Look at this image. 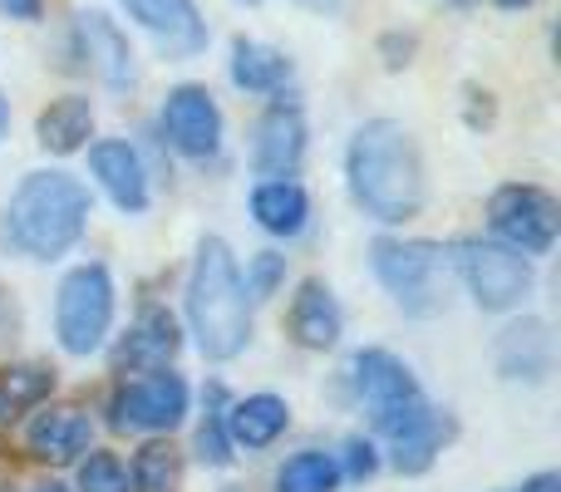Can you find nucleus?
I'll return each instance as SVG.
<instances>
[{
    "label": "nucleus",
    "instance_id": "aec40b11",
    "mask_svg": "<svg viewBox=\"0 0 561 492\" xmlns=\"http://www.w3.org/2000/svg\"><path fill=\"white\" fill-rule=\"evenodd\" d=\"M89 134H94V104L79 94L55 99L39 114V148H49V153H79Z\"/></svg>",
    "mask_w": 561,
    "mask_h": 492
},
{
    "label": "nucleus",
    "instance_id": "20e7f679",
    "mask_svg": "<svg viewBox=\"0 0 561 492\" xmlns=\"http://www.w3.org/2000/svg\"><path fill=\"white\" fill-rule=\"evenodd\" d=\"M355 385H359V399H365L369 419H375V428L389 434L394 444L409 438V434H419V428L434 419L428 399L419 394L414 375H409L394 355H385V350H365V355H355Z\"/></svg>",
    "mask_w": 561,
    "mask_h": 492
},
{
    "label": "nucleus",
    "instance_id": "f3484780",
    "mask_svg": "<svg viewBox=\"0 0 561 492\" xmlns=\"http://www.w3.org/2000/svg\"><path fill=\"white\" fill-rule=\"evenodd\" d=\"M497 369L507 379H542L552 369V335L542 320H523L497 335Z\"/></svg>",
    "mask_w": 561,
    "mask_h": 492
},
{
    "label": "nucleus",
    "instance_id": "412c9836",
    "mask_svg": "<svg viewBox=\"0 0 561 492\" xmlns=\"http://www.w3.org/2000/svg\"><path fill=\"white\" fill-rule=\"evenodd\" d=\"M252 217L266 227V232L296 237L300 227H306V217H310V203H306V193H300L296 183H286V178H272V183H262L252 193Z\"/></svg>",
    "mask_w": 561,
    "mask_h": 492
},
{
    "label": "nucleus",
    "instance_id": "f8f14e48",
    "mask_svg": "<svg viewBox=\"0 0 561 492\" xmlns=\"http://www.w3.org/2000/svg\"><path fill=\"white\" fill-rule=\"evenodd\" d=\"M300 153H306V124H300V114L296 108H286V104L266 108L262 124H256V144H252L256 173L286 178L290 168L300 163Z\"/></svg>",
    "mask_w": 561,
    "mask_h": 492
},
{
    "label": "nucleus",
    "instance_id": "dca6fc26",
    "mask_svg": "<svg viewBox=\"0 0 561 492\" xmlns=\"http://www.w3.org/2000/svg\"><path fill=\"white\" fill-rule=\"evenodd\" d=\"M290 335L306 350H330L340 340V306L330 296V286L320 281H306L290 300Z\"/></svg>",
    "mask_w": 561,
    "mask_h": 492
},
{
    "label": "nucleus",
    "instance_id": "f704fd0d",
    "mask_svg": "<svg viewBox=\"0 0 561 492\" xmlns=\"http://www.w3.org/2000/svg\"><path fill=\"white\" fill-rule=\"evenodd\" d=\"M5 124H10V108H5V99H0V134H5Z\"/></svg>",
    "mask_w": 561,
    "mask_h": 492
},
{
    "label": "nucleus",
    "instance_id": "4be33fe9",
    "mask_svg": "<svg viewBox=\"0 0 561 492\" xmlns=\"http://www.w3.org/2000/svg\"><path fill=\"white\" fill-rule=\"evenodd\" d=\"M232 79L252 94H272L290 79V59L272 45H256V39H237L232 49Z\"/></svg>",
    "mask_w": 561,
    "mask_h": 492
},
{
    "label": "nucleus",
    "instance_id": "b1692460",
    "mask_svg": "<svg viewBox=\"0 0 561 492\" xmlns=\"http://www.w3.org/2000/svg\"><path fill=\"white\" fill-rule=\"evenodd\" d=\"M340 483V468L330 454H316V448H306V454L286 458L276 473V492H335Z\"/></svg>",
    "mask_w": 561,
    "mask_h": 492
},
{
    "label": "nucleus",
    "instance_id": "ddd939ff",
    "mask_svg": "<svg viewBox=\"0 0 561 492\" xmlns=\"http://www.w3.org/2000/svg\"><path fill=\"white\" fill-rule=\"evenodd\" d=\"M89 434H94V424H89L84 409L59 404V409H45V414L30 424L25 444H30V454L45 458V464H75L89 448Z\"/></svg>",
    "mask_w": 561,
    "mask_h": 492
},
{
    "label": "nucleus",
    "instance_id": "423d86ee",
    "mask_svg": "<svg viewBox=\"0 0 561 492\" xmlns=\"http://www.w3.org/2000/svg\"><path fill=\"white\" fill-rule=\"evenodd\" d=\"M488 222L493 232L503 237L513 251H527V256H547L557 242V227H561V213H557V197L542 193V187H527V183H507L493 193L488 203Z\"/></svg>",
    "mask_w": 561,
    "mask_h": 492
},
{
    "label": "nucleus",
    "instance_id": "c756f323",
    "mask_svg": "<svg viewBox=\"0 0 561 492\" xmlns=\"http://www.w3.org/2000/svg\"><path fill=\"white\" fill-rule=\"evenodd\" d=\"M375 468H379L375 448H369L365 438H350V444H345V473H350V478H369Z\"/></svg>",
    "mask_w": 561,
    "mask_h": 492
},
{
    "label": "nucleus",
    "instance_id": "6e6552de",
    "mask_svg": "<svg viewBox=\"0 0 561 492\" xmlns=\"http://www.w3.org/2000/svg\"><path fill=\"white\" fill-rule=\"evenodd\" d=\"M458 271H463L468 290H473V300L483 310H513L533 290V266L513 247L463 242L458 247Z\"/></svg>",
    "mask_w": 561,
    "mask_h": 492
},
{
    "label": "nucleus",
    "instance_id": "6ab92c4d",
    "mask_svg": "<svg viewBox=\"0 0 561 492\" xmlns=\"http://www.w3.org/2000/svg\"><path fill=\"white\" fill-rule=\"evenodd\" d=\"M222 424H227V438H232V444L266 448V444H276V438L286 434L290 409L280 404L276 394H252V399H242V404H232V414H227Z\"/></svg>",
    "mask_w": 561,
    "mask_h": 492
},
{
    "label": "nucleus",
    "instance_id": "c85d7f7f",
    "mask_svg": "<svg viewBox=\"0 0 561 492\" xmlns=\"http://www.w3.org/2000/svg\"><path fill=\"white\" fill-rule=\"evenodd\" d=\"M197 458H203V464H213V468L232 464V438H227L222 414H207V424L197 428Z\"/></svg>",
    "mask_w": 561,
    "mask_h": 492
},
{
    "label": "nucleus",
    "instance_id": "2eb2a0df",
    "mask_svg": "<svg viewBox=\"0 0 561 492\" xmlns=\"http://www.w3.org/2000/svg\"><path fill=\"white\" fill-rule=\"evenodd\" d=\"M89 163H94V178L104 183V193L114 197L124 213H144L148 207V173H144V163H138L134 148L118 144V138H108V144L89 148Z\"/></svg>",
    "mask_w": 561,
    "mask_h": 492
},
{
    "label": "nucleus",
    "instance_id": "5701e85b",
    "mask_svg": "<svg viewBox=\"0 0 561 492\" xmlns=\"http://www.w3.org/2000/svg\"><path fill=\"white\" fill-rule=\"evenodd\" d=\"M183 483V458L173 444H144L134 454V492H178Z\"/></svg>",
    "mask_w": 561,
    "mask_h": 492
},
{
    "label": "nucleus",
    "instance_id": "39448f33",
    "mask_svg": "<svg viewBox=\"0 0 561 492\" xmlns=\"http://www.w3.org/2000/svg\"><path fill=\"white\" fill-rule=\"evenodd\" d=\"M55 325H59V345L69 355H94L104 345L108 325H114V281H108L104 266L69 271L65 286H59Z\"/></svg>",
    "mask_w": 561,
    "mask_h": 492
},
{
    "label": "nucleus",
    "instance_id": "473e14b6",
    "mask_svg": "<svg viewBox=\"0 0 561 492\" xmlns=\"http://www.w3.org/2000/svg\"><path fill=\"white\" fill-rule=\"evenodd\" d=\"M296 5H306V10H335L340 0H296Z\"/></svg>",
    "mask_w": 561,
    "mask_h": 492
},
{
    "label": "nucleus",
    "instance_id": "4468645a",
    "mask_svg": "<svg viewBox=\"0 0 561 492\" xmlns=\"http://www.w3.org/2000/svg\"><path fill=\"white\" fill-rule=\"evenodd\" d=\"M79 39H84V59L108 89H128L134 84V49L118 35V25L99 10H84L79 15Z\"/></svg>",
    "mask_w": 561,
    "mask_h": 492
},
{
    "label": "nucleus",
    "instance_id": "7c9ffc66",
    "mask_svg": "<svg viewBox=\"0 0 561 492\" xmlns=\"http://www.w3.org/2000/svg\"><path fill=\"white\" fill-rule=\"evenodd\" d=\"M0 5H5L10 15H25V20L39 15V0H0Z\"/></svg>",
    "mask_w": 561,
    "mask_h": 492
},
{
    "label": "nucleus",
    "instance_id": "7ed1b4c3",
    "mask_svg": "<svg viewBox=\"0 0 561 492\" xmlns=\"http://www.w3.org/2000/svg\"><path fill=\"white\" fill-rule=\"evenodd\" d=\"M89 217V187L69 173H30L10 197V242L35 261H55L79 242Z\"/></svg>",
    "mask_w": 561,
    "mask_h": 492
},
{
    "label": "nucleus",
    "instance_id": "f03ea898",
    "mask_svg": "<svg viewBox=\"0 0 561 492\" xmlns=\"http://www.w3.org/2000/svg\"><path fill=\"white\" fill-rule=\"evenodd\" d=\"M187 316H193V335L207 359H232L252 340L247 290L222 237H207L197 247V266H193V281H187Z\"/></svg>",
    "mask_w": 561,
    "mask_h": 492
},
{
    "label": "nucleus",
    "instance_id": "a211bd4d",
    "mask_svg": "<svg viewBox=\"0 0 561 492\" xmlns=\"http://www.w3.org/2000/svg\"><path fill=\"white\" fill-rule=\"evenodd\" d=\"M178 345H183L178 320L168 316V310H148V316L128 330L124 345H118V369H163L168 359L178 355Z\"/></svg>",
    "mask_w": 561,
    "mask_h": 492
},
{
    "label": "nucleus",
    "instance_id": "72a5a7b5",
    "mask_svg": "<svg viewBox=\"0 0 561 492\" xmlns=\"http://www.w3.org/2000/svg\"><path fill=\"white\" fill-rule=\"evenodd\" d=\"M503 10H523V5H533V0H497Z\"/></svg>",
    "mask_w": 561,
    "mask_h": 492
},
{
    "label": "nucleus",
    "instance_id": "e433bc0d",
    "mask_svg": "<svg viewBox=\"0 0 561 492\" xmlns=\"http://www.w3.org/2000/svg\"><path fill=\"white\" fill-rule=\"evenodd\" d=\"M448 5H473V0H448Z\"/></svg>",
    "mask_w": 561,
    "mask_h": 492
},
{
    "label": "nucleus",
    "instance_id": "393cba45",
    "mask_svg": "<svg viewBox=\"0 0 561 492\" xmlns=\"http://www.w3.org/2000/svg\"><path fill=\"white\" fill-rule=\"evenodd\" d=\"M55 389V375L45 365H15L0 375V419H15V409L39 404Z\"/></svg>",
    "mask_w": 561,
    "mask_h": 492
},
{
    "label": "nucleus",
    "instance_id": "a878e982",
    "mask_svg": "<svg viewBox=\"0 0 561 492\" xmlns=\"http://www.w3.org/2000/svg\"><path fill=\"white\" fill-rule=\"evenodd\" d=\"M438 444H444V428H438V419H428V424H424V428H419V434L399 438V454H394L399 473H424V468H428V464H434Z\"/></svg>",
    "mask_w": 561,
    "mask_h": 492
},
{
    "label": "nucleus",
    "instance_id": "2f4dec72",
    "mask_svg": "<svg viewBox=\"0 0 561 492\" xmlns=\"http://www.w3.org/2000/svg\"><path fill=\"white\" fill-rule=\"evenodd\" d=\"M523 492H561V478H557V473H537Z\"/></svg>",
    "mask_w": 561,
    "mask_h": 492
},
{
    "label": "nucleus",
    "instance_id": "bb28decb",
    "mask_svg": "<svg viewBox=\"0 0 561 492\" xmlns=\"http://www.w3.org/2000/svg\"><path fill=\"white\" fill-rule=\"evenodd\" d=\"M79 492H128V473L114 454H89L79 468Z\"/></svg>",
    "mask_w": 561,
    "mask_h": 492
},
{
    "label": "nucleus",
    "instance_id": "0eeeda50",
    "mask_svg": "<svg viewBox=\"0 0 561 492\" xmlns=\"http://www.w3.org/2000/svg\"><path fill=\"white\" fill-rule=\"evenodd\" d=\"M438 271L444 251L434 242H375V276L414 316H428L438 306Z\"/></svg>",
    "mask_w": 561,
    "mask_h": 492
},
{
    "label": "nucleus",
    "instance_id": "9d476101",
    "mask_svg": "<svg viewBox=\"0 0 561 492\" xmlns=\"http://www.w3.org/2000/svg\"><path fill=\"white\" fill-rule=\"evenodd\" d=\"M163 134L178 153L213 158L222 144V114H217L213 94L203 84H178L163 104Z\"/></svg>",
    "mask_w": 561,
    "mask_h": 492
},
{
    "label": "nucleus",
    "instance_id": "9b49d317",
    "mask_svg": "<svg viewBox=\"0 0 561 492\" xmlns=\"http://www.w3.org/2000/svg\"><path fill=\"white\" fill-rule=\"evenodd\" d=\"M128 15L168 49V55H197L207 45V20L193 0H124Z\"/></svg>",
    "mask_w": 561,
    "mask_h": 492
},
{
    "label": "nucleus",
    "instance_id": "c9c22d12",
    "mask_svg": "<svg viewBox=\"0 0 561 492\" xmlns=\"http://www.w3.org/2000/svg\"><path fill=\"white\" fill-rule=\"evenodd\" d=\"M35 492H69V488H59V483H45V488H35Z\"/></svg>",
    "mask_w": 561,
    "mask_h": 492
},
{
    "label": "nucleus",
    "instance_id": "1a4fd4ad",
    "mask_svg": "<svg viewBox=\"0 0 561 492\" xmlns=\"http://www.w3.org/2000/svg\"><path fill=\"white\" fill-rule=\"evenodd\" d=\"M114 428H134V434H173L187 414V385L178 375H148L134 385L114 389Z\"/></svg>",
    "mask_w": 561,
    "mask_h": 492
},
{
    "label": "nucleus",
    "instance_id": "cd10ccee",
    "mask_svg": "<svg viewBox=\"0 0 561 492\" xmlns=\"http://www.w3.org/2000/svg\"><path fill=\"white\" fill-rule=\"evenodd\" d=\"M280 281H286V256H276V251L252 256V266H247V296H252V300H272Z\"/></svg>",
    "mask_w": 561,
    "mask_h": 492
},
{
    "label": "nucleus",
    "instance_id": "f257e3e1",
    "mask_svg": "<svg viewBox=\"0 0 561 492\" xmlns=\"http://www.w3.org/2000/svg\"><path fill=\"white\" fill-rule=\"evenodd\" d=\"M350 193L375 222H409L424 207V163L404 124L375 118L355 134L345 158Z\"/></svg>",
    "mask_w": 561,
    "mask_h": 492
}]
</instances>
